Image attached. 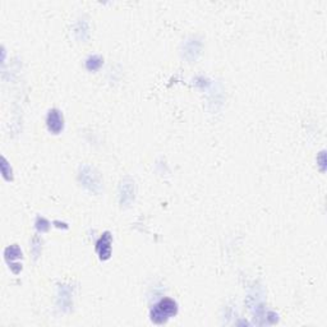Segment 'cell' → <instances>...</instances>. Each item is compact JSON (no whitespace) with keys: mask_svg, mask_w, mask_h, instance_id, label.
<instances>
[{"mask_svg":"<svg viewBox=\"0 0 327 327\" xmlns=\"http://www.w3.org/2000/svg\"><path fill=\"white\" fill-rule=\"evenodd\" d=\"M177 303L173 299L166 298L155 306L152 312H151V320L155 324H164L170 319L171 316L177 313Z\"/></svg>","mask_w":327,"mask_h":327,"instance_id":"obj_1","label":"cell"},{"mask_svg":"<svg viewBox=\"0 0 327 327\" xmlns=\"http://www.w3.org/2000/svg\"><path fill=\"white\" fill-rule=\"evenodd\" d=\"M79 180H81V183L87 189H90V191L95 192V193H99V192L101 191V178H100L99 173L93 168H91L90 165L81 166V170H79Z\"/></svg>","mask_w":327,"mask_h":327,"instance_id":"obj_2","label":"cell"},{"mask_svg":"<svg viewBox=\"0 0 327 327\" xmlns=\"http://www.w3.org/2000/svg\"><path fill=\"white\" fill-rule=\"evenodd\" d=\"M46 122L50 132H52L54 134L60 133V130L63 129V116H61L60 111L56 110V109H52V110L49 111Z\"/></svg>","mask_w":327,"mask_h":327,"instance_id":"obj_3","label":"cell"},{"mask_svg":"<svg viewBox=\"0 0 327 327\" xmlns=\"http://www.w3.org/2000/svg\"><path fill=\"white\" fill-rule=\"evenodd\" d=\"M96 249H97V253L100 255L101 260H107L111 255V235L110 233H105L100 241L97 242V246H96Z\"/></svg>","mask_w":327,"mask_h":327,"instance_id":"obj_4","label":"cell"},{"mask_svg":"<svg viewBox=\"0 0 327 327\" xmlns=\"http://www.w3.org/2000/svg\"><path fill=\"white\" fill-rule=\"evenodd\" d=\"M134 198V183L130 179H125L120 185V203L129 205Z\"/></svg>","mask_w":327,"mask_h":327,"instance_id":"obj_5","label":"cell"},{"mask_svg":"<svg viewBox=\"0 0 327 327\" xmlns=\"http://www.w3.org/2000/svg\"><path fill=\"white\" fill-rule=\"evenodd\" d=\"M22 257V252L20 249L18 248L17 246H10L9 248L5 249V258L6 260H14V258H20Z\"/></svg>","mask_w":327,"mask_h":327,"instance_id":"obj_6","label":"cell"},{"mask_svg":"<svg viewBox=\"0 0 327 327\" xmlns=\"http://www.w3.org/2000/svg\"><path fill=\"white\" fill-rule=\"evenodd\" d=\"M102 64V59L100 56H92L87 60V68L90 70H95Z\"/></svg>","mask_w":327,"mask_h":327,"instance_id":"obj_7","label":"cell"}]
</instances>
